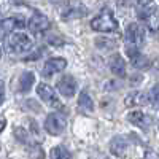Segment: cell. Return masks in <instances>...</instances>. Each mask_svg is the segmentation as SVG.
<instances>
[{
  "mask_svg": "<svg viewBox=\"0 0 159 159\" xmlns=\"http://www.w3.org/2000/svg\"><path fill=\"white\" fill-rule=\"evenodd\" d=\"M78 108L83 111H92L94 110V102H92L91 96L88 94L86 91H83L78 97Z\"/></svg>",
  "mask_w": 159,
  "mask_h": 159,
  "instance_id": "cell-16",
  "label": "cell"
},
{
  "mask_svg": "<svg viewBox=\"0 0 159 159\" xmlns=\"http://www.w3.org/2000/svg\"><path fill=\"white\" fill-rule=\"evenodd\" d=\"M151 2H153V0H137L139 7H147V5H150Z\"/></svg>",
  "mask_w": 159,
  "mask_h": 159,
  "instance_id": "cell-22",
  "label": "cell"
},
{
  "mask_svg": "<svg viewBox=\"0 0 159 159\" xmlns=\"http://www.w3.org/2000/svg\"><path fill=\"white\" fill-rule=\"evenodd\" d=\"M127 121L132 123L134 126H139L142 129H148L151 126V118L148 115H145L143 111L140 110H134L127 115Z\"/></svg>",
  "mask_w": 159,
  "mask_h": 159,
  "instance_id": "cell-11",
  "label": "cell"
},
{
  "mask_svg": "<svg viewBox=\"0 0 159 159\" xmlns=\"http://www.w3.org/2000/svg\"><path fill=\"white\" fill-rule=\"evenodd\" d=\"M37 94H38L40 99H42V100L48 105V107H52V108H62L61 100L57 99L54 89H52L49 84H46V83H40V84L37 86Z\"/></svg>",
  "mask_w": 159,
  "mask_h": 159,
  "instance_id": "cell-4",
  "label": "cell"
},
{
  "mask_svg": "<svg viewBox=\"0 0 159 159\" xmlns=\"http://www.w3.org/2000/svg\"><path fill=\"white\" fill-rule=\"evenodd\" d=\"M27 25H29V30L32 34H42V32H46L51 27V22L45 15H42V13H34L32 18L27 22Z\"/></svg>",
  "mask_w": 159,
  "mask_h": 159,
  "instance_id": "cell-7",
  "label": "cell"
},
{
  "mask_svg": "<svg viewBox=\"0 0 159 159\" xmlns=\"http://www.w3.org/2000/svg\"><path fill=\"white\" fill-rule=\"evenodd\" d=\"M147 103H150V94H147L143 91H132L124 99V105L129 108L142 107V105H147Z\"/></svg>",
  "mask_w": 159,
  "mask_h": 159,
  "instance_id": "cell-8",
  "label": "cell"
},
{
  "mask_svg": "<svg viewBox=\"0 0 159 159\" xmlns=\"http://www.w3.org/2000/svg\"><path fill=\"white\" fill-rule=\"evenodd\" d=\"M124 40L127 46H132V48H139L143 40H145V34H143V29L140 27V25L137 22H132L127 25L126 29V34H124Z\"/></svg>",
  "mask_w": 159,
  "mask_h": 159,
  "instance_id": "cell-6",
  "label": "cell"
},
{
  "mask_svg": "<svg viewBox=\"0 0 159 159\" xmlns=\"http://www.w3.org/2000/svg\"><path fill=\"white\" fill-rule=\"evenodd\" d=\"M35 84V75L32 72H24L19 76V92H29Z\"/></svg>",
  "mask_w": 159,
  "mask_h": 159,
  "instance_id": "cell-15",
  "label": "cell"
},
{
  "mask_svg": "<svg viewBox=\"0 0 159 159\" xmlns=\"http://www.w3.org/2000/svg\"><path fill=\"white\" fill-rule=\"evenodd\" d=\"M51 157H52V159H62V157L69 159V157H72V153L67 151V148H64V147H61V145H59V147H54V148H52Z\"/></svg>",
  "mask_w": 159,
  "mask_h": 159,
  "instance_id": "cell-17",
  "label": "cell"
},
{
  "mask_svg": "<svg viewBox=\"0 0 159 159\" xmlns=\"http://www.w3.org/2000/svg\"><path fill=\"white\" fill-rule=\"evenodd\" d=\"M2 52H3V51H2V46H0V57H2Z\"/></svg>",
  "mask_w": 159,
  "mask_h": 159,
  "instance_id": "cell-25",
  "label": "cell"
},
{
  "mask_svg": "<svg viewBox=\"0 0 159 159\" xmlns=\"http://www.w3.org/2000/svg\"><path fill=\"white\" fill-rule=\"evenodd\" d=\"M129 148V143L124 137H115L110 143V151L115 154V156H124L126 154V150Z\"/></svg>",
  "mask_w": 159,
  "mask_h": 159,
  "instance_id": "cell-14",
  "label": "cell"
},
{
  "mask_svg": "<svg viewBox=\"0 0 159 159\" xmlns=\"http://www.w3.org/2000/svg\"><path fill=\"white\" fill-rule=\"evenodd\" d=\"M15 135H16V140H19L21 143H29V134H27V130H25V129L16 127L15 129Z\"/></svg>",
  "mask_w": 159,
  "mask_h": 159,
  "instance_id": "cell-18",
  "label": "cell"
},
{
  "mask_svg": "<svg viewBox=\"0 0 159 159\" xmlns=\"http://www.w3.org/2000/svg\"><path fill=\"white\" fill-rule=\"evenodd\" d=\"M140 19L145 22L150 32H157L159 30V11L154 7H142V11H139Z\"/></svg>",
  "mask_w": 159,
  "mask_h": 159,
  "instance_id": "cell-5",
  "label": "cell"
},
{
  "mask_svg": "<svg viewBox=\"0 0 159 159\" xmlns=\"http://www.w3.org/2000/svg\"><path fill=\"white\" fill-rule=\"evenodd\" d=\"M34 48V43H32V40L22 34V32H16V34H13L8 40V49L13 51V52H18V54H24V52H29L32 51Z\"/></svg>",
  "mask_w": 159,
  "mask_h": 159,
  "instance_id": "cell-2",
  "label": "cell"
},
{
  "mask_svg": "<svg viewBox=\"0 0 159 159\" xmlns=\"http://www.w3.org/2000/svg\"><path fill=\"white\" fill-rule=\"evenodd\" d=\"M24 25H25V19L22 16H10V18H5L0 21V27L7 32L16 30V29H24Z\"/></svg>",
  "mask_w": 159,
  "mask_h": 159,
  "instance_id": "cell-13",
  "label": "cell"
},
{
  "mask_svg": "<svg viewBox=\"0 0 159 159\" xmlns=\"http://www.w3.org/2000/svg\"><path fill=\"white\" fill-rule=\"evenodd\" d=\"M67 127V119L61 113H51L48 115L45 121V130L49 135H61Z\"/></svg>",
  "mask_w": 159,
  "mask_h": 159,
  "instance_id": "cell-3",
  "label": "cell"
},
{
  "mask_svg": "<svg viewBox=\"0 0 159 159\" xmlns=\"http://www.w3.org/2000/svg\"><path fill=\"white\" fill-rule=\"evenodd\" d=\"M5 126H7V119H5L3 116H0V132L5 129Z\"/></svg>",
  "mask_w": 159,
  "mask_h": 159,
  "instance_id": "cell-23",
  "label": "cell"
},
{
  "mask_svg": "<svg viewBox=\"0 0 159 159\" xmlns=\"http://www.w3.org/2000/svg\"><path fill=\"white\" fill-rule=\"evenodd\" d=\"M3 100H5V83L0 81V105L3 103Z\"/></svg>",
  "mask_w": 159,
  "mask_h": 159,
  "instance_id": "cell-21",
  "label": "cell"
},
{
  "mask_svg": "<svg viewBox=\"0 0 159 159\" xmlns=\"http://www.w3.org/2000/svg\"><path fill=\"white\" fill-rule=\"evenodd\" d=\"M150 102H153V103H159V84L153 88L151 94H150Z\"/></svg>",
  "mask_w": 159,
  "mask_h": 159,
  "instance_id": "cell-20",
  "label": "cell"
},
{
  "mask_svg": "<svg viewBox=\"0 0 159 159\" xmlns=\"http://www.w3.org/2000/svg\"><path fill=\"white\" fill-rule=\"evenodd\" d=\"M91 27L96 32H115L118 29V21L111 11L103 10L100 15H97L91 21Z\"/></svg>",
  "mask_w": 159,
  "mask_h": 159,
  "instance_id": "cell-1",
  "label": "cell"
},
{
  "mask_svg": "<svg viewBox=\"0 0 159 159\" xmlns=\"http://www.w3.org/2000/svg\"><path fill=\"white\" fill-rule=\"evenodd\" d=\"M52 2H54V3H57V5H61V3H65L67 0H52Z\"/></svg>",
  "mask_w": 159,
  "mask_h": 159,
  "instance_id": "cell-24",
  "label": "cell"
},
{
  "mask_svg": "<svg viewBox=\"0 0 159 159\" xmlns=\"http://www.w3.org/2000/svg\"><path fill=\"white\" fill-rule=\"evenodd\" d=\"M57 91L64 97H73L76 92V80L70 75H64L57 81Z\"/></svg>",
  "mask_w": 159,
  "mask_h": 159,
  "instance_id": "cell-9",
  "label": "cell"
},
{
  "mask_svg": "<svg viewBox=\"0 0 159 159\" xmlns=\"http://www.w3.org/2000/svg\"><path fill=\"white\" fill-rule=\"evenodd\" d=\"M108 67L116 76H126V62L121 54H113L108 59Z\"/></svg>",
  "mask_w": 159,
  "mask_h": 159,
  "instance_id": "cell-12",
  "label": "cell"
},
{
  "mask_svg": "<svg viewBox=\"0 0 159 159\" xmlns=\"http://www.w3.org/2000/svg\"><path fill=\"white\" fill-rule=\"evenodd\" d=\"M65 67H67V61L64 57H51L45 62V67H43V75L49 76L56 72H62Z\"/></svg>",
  "mask_w": 159,
  "mask_h": 159,
  "instance_id": "cell-10",
  "label": "cell"
},
{
  "mask_svg": "<svg viewBox=\"0 0 159 159\" xmlns=\"http://www.w3.org/2000/svg\"><path fill=\"white\" fill-rule=\"evenodd\" d=\"M96 45H97V48H102V49H110V48L116 46V43L113 42V40H107V38H97Z\"/></svg>",
  "mask_w": 159,
  "mask_h": 159,
  "instance_id": "cell-19",
  "label": "cell"
},
{
  "mask_svg": "<svg viewBox=\"0 0 159 159\" xmlns=\"http://www.w3.org/2000/svg\"><path fill=\"white\" fill-rule=\"evenodd\" d=\"M0 148H2V145H0Z\"/></svg>",
  "mask_w": 159,
  "mask_h": 159,
  "instance_id": "cell-26",
  "label": "cell"
}]
</instances>
